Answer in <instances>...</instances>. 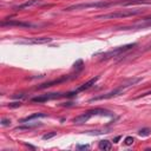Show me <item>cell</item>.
I'll list each match as a JSON object with an SVG mask.
<instances>
[{"label":"cell","instance_id":"6da1fadb","mask_svg":"<svg viewBox=\"0 0 151 151\" xmlns=\"http://www.w3.org/2000/svg\"><path fill=\"white\" fill-rule=\"evenodd\" d=\"M140 80H142V78H131V79L126 80V82H124L122 85H119L117 89H115V90H113V91H110V92H107V93H105V95H100V96L93 97V98H91V99H90V102L92 103V102H98V100L111 99V98H113V97H117V96H119V95H123V92L125 91V90H126L128 87H130V86H134L135 84L139 83Z\"/></svg>","mask_w":151,"mask_h":151},{"label":"cell","instance_id":"7a4b0ae2","mask_svg":"<svg viewBox=\"0 0 151 151\" xmlns=\"http://www.w3.org/2000/svg\"><path fill=\"white\" fill-rule=\"evenodd\" d=\"M118 5V1H97V3H83L66 7L64 11H77V9H87V8H107L110 6Z\"/></svg>","mask_w":151,"mask_h":151},{"label":"cell","instance_id":"3957f363","mask_svg":"<svg viewBox=\"0 0 151 151\" xmlns=\"http://www.w3.org/2000/svg\"><path fill=\"white\" fill-rule=\"evenodd\" d=\"M143 11L142 9H122V11H116L111 13H106L103 15H98L97 19H117V18H128L134 17L137 14H140Z\"/></svg>","mask_w":151,"mask_h":151},{"label":"cell","instance_id":"277c9868","mask_svg":"<svg viewBox=\"0 0 151 151\" xmlns=\"http://www.w3.org/2000/svg\"><path fill=\"white\" fill-rule=\"evenodd\" d=\"M78 92H67V93H45V95H40L34 98H32V102L34 103H45L48 100H54V99H60V98H68V97H73Z\"/></svg>","mask_w":151,"mask_h":151},{"label":"cell","instance_id":"5b68a950","mask_svg":"<svg viewBox=\"0 0 151 151\" xmlns=\"http://www.w3.org/2000/svg\"><path fill=\"white\" fill-rule=\"evenodd\" d=\"M136 46V44H128V45H124V46H119V47H116L113 50H111V51H107L105 52L103 56H102V60H106V59H110L112 57H118L120 56L122 53H125L126 51H129V50H131Z\"/></svg>","mask_w":151,"mask_h":151},{"label":"cell","instance_id":"8992f818","mask_svg":"<svg viewBox=\"0 0 151 151\" xmlns=\"http://www.w3.org/2000/svg\"><path fill=\"white\" fill-rule=\"evenodd\" d=\"M72 78H74V77L63 76L62 78H59V79H54V80H52V82H47V83H45V84H42L40 86H37V89H39V90H42V89H47V87H51V86H53V85L62 84V83H64V82H67V80L72 79Z\"/></svg>","mask_w":151,"mask_h":151},{"label":"cell","instance_id":"52a82bcc","mask_svg":"<svg viewBox=\"0 0 151 151\" xmlns=\"http://www.w3.org/2000/svg\"><path fill=\"white\" fill-rule=\"evenodd\" d=\"M92 116H93V115H92V112H91V110H90V111H86V112H84V113H82V115L77 116V117L73 119V123L77 124V125L84 124V123H86L87 120L91 118Z\"/></svg>","mask_w":151,"mask_h":151},{"label":"cell","instance_id":"ba28073f","mask_svg":"<svg viewBox=\"0 0 151 151\" xmlns=\"http://www.w3.org/2000/svg\"><path fill=\"white\" fill-rule=\"evenodd\" d=\"M1 26H17V27H34L31 23H23V21H17V20H9V21H3Z\"/></svg>","mask_w":151,"mask_h":151},{"label":"cell","instance_id":"9c48e42d","mask_svg":"<svg viewBox=\"0 0 151 151\" xmlns=\"http://www.w3.org/2000/svg\"><path fill=\"white\" fill-rule=\"evenodd\" d=\"M51 42H52V38L40 37V38H32V39L25 40V42H21V44H47V43H51Z\"/></svg>","mask_w":151,"mask_h":151},{"label":"cell","instance_id":"30bf717a","mask_svg":"<svg viewBox=\"0 0 151 151\" xmlns=\"http://www.w3.org/2000/svg\"><path fill=\"white\" fill-rule=\"evenodd\" d=\"M43 3V0H27V1L23 3L21 5L17 6L15 8L17 9H25V8H31V7H34V6H38Z\"/></svg>","mask_w":151,"mask_h":151},{"label":"cell","instance_id":"8fae6325","mask_svg":"<svg viewBox=\"0 0 151 151\" xmlns=\"http://www.w3.org/2000/svg\"><path fill=\"white\" fill-rule=\"evenodd\" d=\"M99 79V77L97 76V77H95V78H92V79H90L89 82H86V83H84L82 86H79L76 91L77 92H80V91H85V90H87V89H90V87H92L95 84H96V82Z\"/></svg>","mask_w":151,"mask_h":151},{"label":"cell","instance_id":"7c38bea8","mask_svg":"<svg viewBox=\"0 0 151 151\" xmlns=\"http://www.w3.org/2000/svg\"><path fill=\"white\" fill-rule=\"evenodd\" d=\"M47 115L46 113H42V112H39V113H33L31 116H27L23 119H20V123H26V122H30V120H32V119H36V118H43V117H46Z\"/></svg>","mask_w":151,"mask_h":151},{"label":"cell","instance_id":"4fadbf2b","mask_svg":"<svg viewBox=\"0 0 151 151\" xmlns=\"http://www.w3.org/2000/svg\"><path fill=\"white\" fill-rule=\"evenodd\" d=\"M98 148L100 150H111L112 144H111V142H110V140L103 139V140H100V142L98 143Z\"/></svg>","mask_w":151,"mask_h":151},{"label":"cell","instance_id":"5bb4252c","mask_svg":"<svg viewBox=\"0 0 151 151\" xmlns=\"http://www.w3.org/2000/svg\"><path fill=\"white\" fill-rule=\"evenodd\" d=\"M151 134V130L149 128H144V129H140L138 131V135L142 136V137H145V136H149Z\"/></svg>","mask_w":151,"mask_h":151},{"label":"cell","instance_id":"9a60e30c","mask_svg":"<svg viewBox=\"0 0 151 151\" xmlns=\"http://www.w3.org/2000/svg\"><path fill=\"white\" fill-rule=\"evenodd\" d=\"M134 142H135V139H134V137H131V136H129V137H126V138L124 139V144H125V145H132Z\"/></svg>","mask_w":151,"mask_h":151},{"label":"cell","instance_id":"2e32d148","mask_svg":"<svg viewBox=\"0 0 151 151\" xmlns=\"http://www.w3.org/2000/svg\"><path fill=\"white\" fill-rule=\"evenodd\" d=\"M56 136H57V132H53V131H52V132H50V134L44 135V136H43V139H45V140H46V139H51V138H53V137H56Z\"/></svg>","mask_w":151,"mask_h":151},{"label":"cell","instance_id":"e0dca14e","mask_svg":"<svg viewBox=\"0 0 151 151\" xmlns=\"http://www.w3.org/2000/svg\"><path fill=\"white\" fill-rule=\"evenodd\" d=\"M9 124H11V119H8V118H3L1 119V125L3 126H8Z\"/></svg>","mask_w":151,"mask_h":151},{"label":"cell","instance_id":"ac0fdd59","mask_svg":"<svg viewBox=\"0 0 151 151\" xmlns=\"http://www.w3.org/2000/svg\"><path fill=\"white\" fill-rule=\"evenodd\" d=\"M20 105H21V103H20V102H15V103H11L8 106L9 107H19Z\"/></svg>","mask_w":151,"mask_h":151},{"label":"cell","instance_id":"d6986e66","mask_svg":"<svg viewBox=\"0 0 151 151\" xmlns=\"http://www.w3.org/2000/svg\"><path fill=\"white\" fill-rule=\"evenodd\" d=\"M89 145H78V149H89Z\"/></svg>","mask_w":151,"mask_h":151},{"label":"cell","instance_id":"ffe728a7","mask_svg":"<svg viewBox=\"0 0 151 151\" xmlns=\"http://www.w3.org/2000/svg\"><path fill=\"white\" fill-rule=\"evenodd\" d=\"M119 139H120V136H118V137H116V138L113 139V142H115V143H118V140H119Z\"/></svg>","mask_w":151,"mask_h":151}]
</instances>
